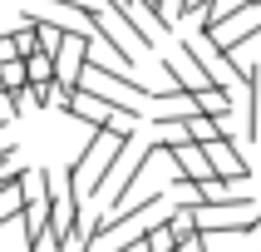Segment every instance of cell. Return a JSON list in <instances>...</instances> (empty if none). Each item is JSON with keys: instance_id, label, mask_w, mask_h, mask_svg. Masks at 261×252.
Segmentation results:
<instances>
[{"instance_id": "52a82bcc", "label": "cell", "mask_w": 261, "mask_h": 252, "mask_svg": "<svg viewBox=\"0 0 261 252\" xmlns=\"http://www.w3.org/2000/svg\"><path fill=\"white\" fill-rule=\"evenodd\" d=\"M0 89H5V94H15V89H30V70H25V59H10V64H0Z\"/></svg>"}, {"instance_id": "3957f363", "label": "cell", "mask_w": 261, "mask_h": 252, "mask_svg": "<svg viewBox=\"0 0 261 252\" xmlns=\"http://www.w3.org/2000/svg\"><path fill=\"white\" fill-rule=\"evenodd\" d=\"M207 163H212V173L227 178V183H247L251 178V163L242 158V148L232 144V139H212V144H202Z\"/></svg>"}, {"instance_id": "9c48e42d", "label": "cell", "mask_w": 261, "mask_h": 252, "mask_svg": "<svg viewBox=\"0 0 261 252\" xmlns=\"http://www.w3.org/2000/svg\"><path fill=\"white\" fill-rule=\"evenodd\" d=\"M10 59H20V50H15V35H0V64H10Z\"/></svg>"}, {"instance_id": "30bf717a", "label": "cell", "mask_w": 261, "mask_h": 252, "mask_svg": "<svg viewBox=\"0 0 261 252\" xmlns=\"http://www.w3.org/2000/svg\"><path fill=\"white\" fill-rule=\"evenodd\" d=\"M202 237H207V233H197V237H192V242H182V247H177V252H207V247H202Z\"/></svg>"}, {"instance_id": "7c38bea8", "label": "cell", "mask_w": 261, "mask_h": 252, "mask_svg": "<svg viewBox=\"0 0 261 252\" xmlns=\"http://www.w3.org/2000/svg\"><path fill=\"white\" fill-rule=\"evenodd\" d=\"M153 5H158V0H153Z\"/></svg>"}, {"instance_id": "7a4b0ae2", "label": "cell", "mask_w": 261, "mask_h": 252, "mask_svg": "<svg viewBox=\"0 0 261 252\" xmlns=\"http://www.w3.org/2000/svg\"><path fill=\"white\" fill-rule=\"evenodd\" d=\"M182 50H188V55L207 70V79H212V84H222V89L247 84V74H251V64H242L232 50H222V40H212V30H197L192 40H182Z\"/></svg>"}, {"instance_id": "8992f818", "label": "cell", "mask_w": 261, "mask_h": 252, "mask_svg": "<svg viewBox=\"0 0 261 252\" xmlns=\"http://www.w3.org/2000/svg\"><path fill=\"white\" fill-rule=\"evenodd\" d=\"M25 70H30V84H55V79H59L55 59L44 55V50H40V55H30V59H25Z\"/></svg>"}, {"instance_id": "ba28073f", "label": "cell", "mask_w": 261, "mask_h": 252, "mask_svg": "<svg viewBox=\"0 0 261 252\" xmlns=\"http://www.w3.org/2000/svg\"><path fill=\"white\" fill-rule=\"evenodd\" d=\"M25 178H30V168H15V173H0V198H10V193H20V188H25Z\"/></svg>"}, {"instance_id": "277c9868", "label": "cell", "mask_w": 261, "mask_h": 252, "mask_svg": "<svg viewBox=\"0 0 261 252\" xmlns=\"http://www.w3.org/2000/svg\"><path fill=\"white\" fill-rule=\"evenodd\" d=\"M168 158H173V168H177V178H188V183H212V163H207V153H202V144H177V148H168Z\"/></svg>"}, {"instance_id": "6da1fadb", "label": "cell", "mask_w": 261, "mask_h": 252, "mask_svg": "<svg viewBox=\"0 0 261 252\" xmlns=\"http://www.w3.org/2000/svg\"><path fill=\"white\" fill-rule=\"evenodd\" d=\"M133 148H138V133H118V129H99L94 139L84 144V153L69 163V178L74 188L89 193V198H99V188L109 183V178L118 173V163L128 158Z\"/></svg>"}, {"instance_id": "8fae6325", "label": "cell", "mask_w": 261, "mask_h": 252, "mask_svg": "<svg viewBox=\"0 0 261 252\" xmlns=\"http://www.w3.org/2000/svg\"><path fill=\"white\" fill-rule=\"evenodd\" d=\"M251 237H261V218H256V227H251Z\"/></svg>"}, {"instance_id": "5b68a950", "label": "cell", "mask_w": 261, "mask_h": 252, "mask_svg": "<svg viewBox=\"0 0 261 252\" xmlns=\"http://www.w3.org/2000/svg\"><path fill=\"white\" fill-rule=\"evenodd\" d=\"M192 104H197V114H212V119H222V124H232V119H237L232 89H222V84L202 89V94H192Z\"/></svg>"}]
</instances>
